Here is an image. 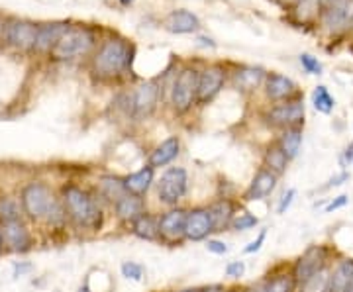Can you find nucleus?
<instances>
[{
  "mask_svg": "<svg viewBox=\"0 0 353 292\" xmlns=\"http://www.w3.org/2000/svg\"><path fill=\"white\" fill-rule=\"evenodd\" d=\"M18 200L24 218L34 228L48 231H61L69 228L59 189H55L48 180L32 178L24 182L18 191Z\"/></svg>",
  "mask_w": 353,
  "mask_h": 292,
  "instance_id": "f257e3e1",
  "label": "nucleus"
},
{
  "mask_svg": "<svg viewBox=\"0 0 353 292\" xmlns=\"http://www.w3.org/2000/svg\"><path fill=\"white\" fill-rule=\"evenodd\" d=\"M69 228L83 233H99L106 222V202L97 194L94 187L65 180L59 185Z\"/></svg>",
  "mask_w": 353,
  "mask_h": 292,
  "instance_id": "f03ea898",
  "label": "nucleus"
},
{
  "mask_svg": "<svg viewBox=\"0 0 353 292\" xmlns=\"http://www.w3.org/2000/svg\"><path fill=\"white\" fill-rule=\"evenodd\" d=\"M134 45L124 38H108L97 45L90 59V73L102 83L126 79L134 65Z\"/></svg>",
  "mask_w": 353,
  "mask_h": 292,
  "instance_id": "7ed1b4c3",
  "label": "nucleus"
},
{
  "mask_svg": "<svg viewBox=\"0 0 353 292\" xmlns=\"http://www.w3.org/2000/svg\"><path fill=\"white\" fill-rule=\"evenodd\" d=\"M163 85L159 81H145L134 90H130L126 94L120 96V108L126 114L128 120L134 122H143L148 118H152L161 102V89Z\"/></svg>",
  "mask_w": 353,
  "mask_h": 292,
  "instance_id": "20e7f679",
  "label": "nucleus"
},
{
  "mask_svg": "<svg viewBox=\"0 0 353 292\" xmlns=\"http://www.w3.org/2000/svg\"><path fill=\"white\" fill-rule=\"evenodd\" d=\"M97 50V36L87 25H69L59 41L50 51L53 61H75L81 57H87Z\"/></svg>",
  "mask_w": 353,
  "mask_h": 292,
  "instance_id": "39448f33",
  "label": "nucleus"
},
{
  "mask_svg": "<svg viewBox=\"0 0 353 292\" xmlns=\"http://www.w3.org/2000/svg\"><path fill=\"white\" fill-rule=\"evenodd\" d=\"M190 178L189 171L185 167H167L163 173L155 178L153 191H155V198L157 202L171 208V206H179L185 200V196L189 194Z\"/></svg>",
  "mask_w": 353,
  "mask_h": 292,
  "instance_id": "423d86ee",
  "label": "nucleus"
},
{
  "mask_svg": "<svg viewBox=\"0 0 353 292\" xmlns=\"http://www.w3.org/2000/svg\"><path fill=\"white\" fill-rule=\"evenodd\" d=\"M199 69L196 67H183L176 73L175 81L169 92V104L176 116L189 114L196 104L199 96Z\"/></svg>",
  "mask_w": 353,
  "mask_h": 292,
  "instance_id": "0eeeda50",
  "label": "nucleus"
},
{
  "mask_svg": "<svg viewBox=\"0 0 353 292\" xmlns=\"http://www.w3.org/2000/svg\"><path fill=\"white\" fill-rule=\"evenodd\" d=\"M304 114H306V106H304L303 96L294 98V101L277 102L273 106H269L261 114L265 126L273 127V129H289V127L304 126Z\"/></svg>",
  "mask_w": 353,
  "mask_h": 292,
  "instance_id": "6e6552de",
  "label": "nucleus"
},
{
  "mask_svg": "<svg viewBox=\"0 0 353 292\" xmlns=\"http://www.w3.org/2000/svg\"><path fill=\"white\" fill-rule=\"evenodd\" d=\"M330 255L332 249L328 245H310L303 251V255L292 263V277L296 280V289L303 286L306 280H310L320 271L330 267Z\"/></svg>",
  "mask_w": 353,
  "mask_h": 292,
  "instance_id": "1a4fd4ad",
  "label": "nucleus"
},
{
  "mask_svg": "<svg viewBox=\"0 0 353 292\" xmlns=\"http://www.w3.org/2000/svg\"><path fill=\"white\" fill-rule=\"evenodd\" d=\"M2 228V238H4V249L6 253H28L36 247L38 238H36V229L28 222V220H18L0 226Z\"/></svg>",
  "mask_w": 353,
  "mask_h": 292,
  "instance_id": "9d476101",
  "label": "nucleus"
},
{
  "mask_svg": "<svg viewBox=\"0 0 353 292\" xmlns=\"http://www.w3.org/2000/svg\"><path fill=\"white\" fill-rule=\"evenodd\" d=\"M187 206H171L159 212V236L165 245H181L187 229Z\"/></svg>",
  "mask_w": 353,
  "mask_h": 292,
  "instance_id": "9b49d317",
  "label": "nucleus"
},
{
  "mask_svg": "<svg viewBox=\"0 0 353 292\" xmlns=\"http://www.w3.org/2000/svg\"><path fill=\"white\" fill-rule=\"evenodd\" d=\"M2 39L6 45L16 51H34L36 48V36H38V24L24 20V18H10L2 25Z\"/></svg>",
  "mask_w": 353,
  "mask_h": 292,
  "instance_id": "f8f14e48",
  "label": "nucleus"
},
{
  "mask_svg": "<svg viewBox=\"0 0 353 292\" xmlns=\"http://www.w3.org/2000/svg\"><path fill=\"white\" fill-rule=\"evenodd\" d=\"M216 233L214 220L210 214L208 204L190 206L187 212V229H185V242H206Z\"/></svg>",
  "mask_w": 353,
  "mask_h": 292,
  "instance_id": "ddd939ff",
  "label": "nucleus"
},
{
  "mask_svg": "<svg viewBox=\"0 0 353 292\" xmlns=\"http://www.w3.org/2000/svg\"><path fill=\"white\" fill-rule=\"evenodd\" d=\"M228 71L224 65L214 63L204 67L199 73V96H196V104L199 106H206L214 101L216 96L222 92L224 85H226Z\"/></svg>",
  "mask_w": 353,
  "mask_h": 292,
  "instance_id": "4468645a",
  "label": "nucleus"
},
{
  "mask_svg": "<svg viewBox=\"0 0 353 292\" xmlns=\"http://www.w3.org/2000/svg\"><path fill=\"white\" fill-rule=\"evenodd\" d=\"M353 0H334L330 6L322 8V25L330 34H341L352 28Z\"/></svg>",
  "mask_w": 353,
  "mask_h": 292,
  "instance_id": "2eb2a0df",
  "label": "nucleus"
},
{
  "mask_svg": "<svg viewBox=\"0 0 353 292\" xmlns=\"http://www.w3.org/2000/svg\"><path fill=\"white\" fill-rule=\"evenodd\" d=\"M263 89L267 101H271L273 104L294 101V98H301L303 96L299 87H296V83L290 76L281 75V73H267Z\"/></svg>",
  "mask_w": 353,
  "mask_h": 292,
  "instance_id": "dca6fc26",
  "label": "nucleus"
},
{
  "mask_svg": "<svg viewBox=\"0 0 353 292\" xmlns=\"http://www.w3.org/2000/svg\"><path fill=\"white\" fill-rule=\"evenodd\" d=\"M277 185V175L261 165L257 169V173L253 175L252 182L248 185V189L241 194L240 202H259V200H265V198H269L275 192Z\"/></svg>",
  "mask_w": 353,
  "mask_h": 292,
  "instance_id": "f3484780",
  "label": "nucleus"
},
{
  "mask_svg": "<svg viewBox=\"0 0 353 292\" xmlns=\"http://www.w3.org/2000/svg\"><path fill=\"white\" fill-rule=\"evenodd\" d=\"M208 208H210V214L214 220L216 233H222V231H230L234 218L241 210V202L238 198H232V196L224 194V196H218L216 200L208 204Z\"/></svg>",
  "mask_w": 353,
  "mask_h": 292,
  "instance_id": "a211bd4d",
  "label": "nucleus"
},
{
  "mask_svg": "<svg viewBox=\"0 0 353 292\" xmlns=\"http://www.w3.org/2000/svg\"><path fill=\"white\" fill-rule=\"evenodd\" d=\"M128 231L138 238L141 242L148 243H161V236H159V214L157 212H143L134 222L128 224Z\"/></svg>",
  "mask_w": 353,
  "mask_h": 292,
  "instance_id": "6ab92c4d",
  "label": "nucleus"
},
{
  "mask_svg": "<svg viewBox=\"0 0 353 292\" xmlns=\"http://www.w3.org/2000/svg\"><path fill=\"white\" fill-rule=\"evenodd\" d=\"M112 208L114 218L128 226L130 222H134L136 218L141 216L143 212H148V198H141V196H134V194H124L122 198H118L116 202L110 206Z\"/></svg>",
  "mask_w": 353,
  "mask_h": 292,
  "instance_id": "aec40b11",
  "label": "nucleus"
},
{
  "mask_svg": "<svg viewBox=\"0 0 353 292\" xmlns=\"http://www.w3.org/2000/svg\"><path fill=\"white\" fill-rule=\"evenodd\" d=\"M179 155H181V138L179 136H169L150 152L148 165L153 167L155 171L157 169H167L169 165H173V161Z\"/></svg>",
  "mask_w": 353,
  "mask_h": 292,
  "instance_id": "412c9836",
  "label": "nucleus"
},
{
  "mask_svg": "<svg viewBox=\"0 0 353 292\" xmlns=\"http://www.w3.org/2000/svg\"><path fill=\"white\" fill-rule=\"evenodd\" d=\"M155 169L150 165L139 167L138 171L124 175V187H126L128 194H134V196H141V198H148V194L155 185Z\"/></svg>",
  "mask_w": 353,
  "mask_h": 292,
  "instance_id": "4be33fe9",
  "label": "nucleus"
},
{
  "mask_svg": "<svg viewBox=\"0 0 353 292\" xmlns=\"http://www.w3.org/2000/svg\"><path fill=\"white\" fill-rule=\"evenodd\" d=\"M165 30L176 34V36H185V34H194L201 30V20L196 14H192L187 8H179L173 10L165 18Z\"/></svg>",
  "mask_w": 353,
  "mask_h": 292,
  "instance_id": "5701e85b",
  "label": "nucleus"
},
{
  "mask_svg": "<svg viewBox=\"0 0 353 292\" xmlns=\"http://www.w3.org/2000/svg\"><path fill=\"white\" fill-rule=\"evenodd\" d=\"M94 191L106 202V206H112L118 198L128 194L126 187H124V177H118V175H101L99 180L94 182Z\"/></svg>",
  "mask_w": 353,
  "mask_h": 292,
  "instance_id": "b1692460",
  "label": "nucleus"
},
{
  "mask_svg": "<svg viewBox=\"0 0 353 292\" xmlns=\"http://www.w3.org/2000/svg\"><path fill=\"white\" fill-rule=\"evenodd\" d=\"M71 24L67 22H50V24L38 25V36H36V48L34 51L38 53H48L53 50V45L59 41V38L65 34V30Z\"/></svg>",
  "mask_w": 353,
  "mask_h": 292,
  "instance_id": "393cba45",
  "label": "nucleus"
},
{
  "mask_svg": "<svg viewBox=\"0 0 353 292\" xmlns=\"http://www.w3.org/2000/svg\"><path fill=\"white\" fill-rule=\"evenodd\" d=\"M353 280V257L340 259L330 271L328 292H350Z\"/></svg>",
  "mask_w": 353,
  "mask_h": 292,
  "instance_id": "a878e982",
  "label": "nucleus"
},
{
  "mask_svg": "<svg viewBox=\"0 0 353 292\" xmlns=\"http://www.w3.org/2000/svg\"><path fill=\"white\" fill-rule=\"evenodd\" d=\"M265 73L261 67H241L234 73V85L236 89L243 92H253L265 83Z\"/></svg>",
  "mask_w": 353,
  "mask_h": 292,
  "instance_id": "bb28decb",
  "label": "nucleus"
},
{
  "mask_svg": "<svg viewBox=\"0 0 353 292\" xmlns=\"http://www.w3.org/2000/svg\"><path fill=\"white\" fill-rule=\"evenodd\" d=\"M289 165H290V159L285 155V152L279 147L277 141H273V143H269V145L265 147V152H263L265 169L273 171L277 177H283V175L287 173Z\"/></svg>",
  "mask_w": 353,
  "mask_h": 292,
  "instance_id": "cd10ccee",
  "label": "nucleus"
},
{
  "mask_svg": "<svg viewBox=\"0 0 353 292\" xmlns=\"http://www.w3.org/2000/svg\"><path fill=\"white\" fill-rule=\"evenodd\" d=\"M303 138H304L303 126L289 127V129H283V132H281V136H279L275 141L279 143V147L285 152V155H287L290 161H292V159L301 153V147H303Z\"/></svg>",
  "mask_w": 353,
  "mask_h": 292,
  "instance_id": "c85d7f7f",
  "label": "nucleus"
},
{
  "mask_svg": "<svg viewBox=\"0 0 353 292\" xmlns=\"http://www.w3.org/2000/svg\"><path fill=\"white\" fill-rule=\"evenodd\" d=\"M24 220V212L18 200V194L10 192H0V226Z\"/></svg>",
  "mask_w": 353,
  "mask_h": 292,
  "instance_id": "c756f323",
  "label": "nucleus"
},
{
  "mask_svg": "<svg viewBox=\"0 0 353 292\" xmlns=\"http://www.w3.org/2000/svg\"><path fill=\"white\" fill-rule=\"evenodd\" d=\"M265 279V292H296V280L292 277V271L285 273H267Z\"/></svg>",
  "mask_w": 353,
  "mask_h": 292,
  "instance_id": "7c9ffc66",
  "label": "nucleus"
},
{
  "mask_svg": "<svg viewBox=\"0 0 353 292\" xmlns=\"http://www.w3.org/2000/svg\"><path fill=\"white\" fill-rule=\"evenodd\" d=\"M312 106H314L316 112L320 114H332L334 108H336V98L330 94L328 87L324 85H318L312 92Z\"/></svg>",
  "mask_w": 353,
  "mask_h": 292,
  "instance_id": "2f4dec72",
  "label": "nucleus"
},
{
  "mask_svg": "<svg viewBox=\"0 0 353 292\" xmlns=\"http://www.w3.org/2000/svg\"><path fill=\"white\" fill-rule=\"evenodd\" d=\"M330 271H332L330 267H326L324 271H320V273L314 275L312 279L306 280L303 286H299L296 292H328Z\"/></svg>",
  "mask_w": 353,
  "mask_h": 292,
  "instance_id": "473e14b6",
  "label": "nucleus"
},
{
  "mask_svg": "<svg viewBox=\"0 0 353 292\" xmlns=\"http://www.w3.org/2000/svg\"><path fill=\"white\" fill-rule=\"evenodd\" d=\"M259 226V218L255 216L253 212L250 210H240L236 218H234V222H232V228L230 231H252Z\"/></svg>",
  "mask_w": 353,
  "mask_h": 292,
  "instance_id": "72a5a7b5",
  "label": "nucleus"
},
{
  "mask_svg": "<svg viewBox=\"0 0 353 292\" xmlns=\"http://www.w3.org/2000/svg\"><path fill=\"white\" fill-rule=\"evenodd\" d=\"M120 273L122 277L128 280H134V282H141L145 277V267L138 263V261H124L120 265Z\"/></svg>",
  "mask_w": 353,
  "mask_h": 292,
  "instance_id": "f704fd0d",
  "label": "nucleus"
},
{
  "mask_svg": "<svg viewBox=\"0 0 353 292\" xmlns=\"http://www.w3.org/2000/svg\"><path fill=\"white\" fill-rule=\"evenodd\" d=\"M299 63L304 69V73H308V75H322V71H324V67L322 63L318 61V57L314 55H310V53H303L301 57H299Z\"/></svg>",
  "mask_w": 353,
  "mask_h": 292,
  "instance_id": "c9c22d12",
  "label": "nucleus"
},
{
  "mask_svg": "<svg viewBox=\"0 0 353 292\" xmlns=\"http://www.w3.org/2000/svg\"><path fill=\"white\" fill-rule=\"evenodd\" d=\"M245 261L243 259H236V261H228L224 267V275L232 280H241L245 277Z\"/></svg>",
  "mask_w": 353,
  "mask_h": 292,
  "instance_id": "e433bc0d",
  "label": "nucleus"
},
{
  "mask_svg": "<svg viewBox=\"0 0 353 292\" xmlns=\"http://www.w3.org/2000/svg\"><path fill=\"white\" fill-rule=\"evenodd\" d=\"M294 198H296V189H289V191L283 192V196L279 198L277 206H275V212H277V214H285L290 206H292Z\"/></svg>",
  "mask_w": 353,
  "mask_h": 292,
  "instance_id": "4c0bfd02",
  "label": "nucleus"
},
{
  "mask_svg": "<svg viewBox=\"0 0 353 292\" xmlns=\"http://www.w3.org/2000/svg\"><path fill=\"white\" fill-rule=\"evenodd\" d=\"M206 251L212 255H226L228 253V243L224 240H218V238H208L204 242Z\"/></svg>",
  "mask_w": 353,
  "mask_h": 292,
  "instance_id": "58836bf2",
  "label": "nucleus"
},
{
  "mask_svg": "<svg viewBox=\"0 0 353 292\" xmlns=\"http://www.w3.org/2000/svg\"><path fill=\"white\" fill-rule=\"evenodd\" d=\"M265 240H267V229H261L259 233H257V238L253 240V242H250L245 247H243V255H255L261 251V247H263Z\"/></svg>",
  "mask_w": 353,
  "mask_h": 292,
  "instance_id": "ea45409f",
  "label": "nucleus"
},
{
  "mask_svg": "<svg viewBox=\"0 0 353 292\" xmlns=\"http://www.w3.org/2000/svg\"><path fill=\"white\" fill-rule=\"evenodd\" d=\"M347 204H350V196H347V194H340V196L332 198V200L324 206V212H326V214H332V212L340 210V208L347 206Z\"/></svg>",
  "mask_w": 353,
  "mask_h": 292,
  "instance_id": "a19ab883",
  "label": "nucleus"
},
{
  "mask_svg": "<svg viewBox=\"0 0 353 292\" xmlns=\"http://www.w3.org/2000/svg\"><path fill=\"white\" fill-rule=\"evenodd\" d=\"M350 180V173L347 171H341V173H338L336 177H332L328 180V185H324L322 187V191H326V189H332V187H341L343 182H347Z\"/></svg>",
  "mask_w": 353,
  "mask_h": 292,
  "instance_id": "79ce46f5",
  "label": "nucleus"
},
{
  "mask_svg": "<svg viewBox=\"0 0 353 292\" xmlns=\"http://www.w3.org/2000/svg\"><path fill=\"white\" fill-rule=\"evenodd\" d=\"M201 292H226V284L222 282H210V284H204V286H199Z\"/></svg>",
  "mask_w": 353,
  "mask_h": 292,
  "instance_id": "37998d69",
  "label": "nucleus"
},
{
  "mask_svg": "<svg viewBox=\"0 0 353 292\" xmlns=\"http://www.w3.org/2000/svg\"><path fill=\"white\" fill-rule=\"evenodd\" d=\"M341 163L343 165H353V141L345 147V152L341 155Z\"/></svg>",
  "mask_w": 353,
  "mask_h": 292,
  "instance_id": "c03bdc74",
  "label": "nucleus"
},
{
  "mask_svg": "<svg viewBox=\"0 0 353 292\" xmlns=\"http://www.w3.org/2000/svg\"><path fill=\"white\" fill-rule=\"evenodd\" d=\"M226 292H243V286H240V284H234V286H226Z\"/></svg>",
  "mask_w": 353,
  "mask_h": 292,
  "instance_id": "a18cd8bd",
  "label": "nucleus"
},
{
  "mask_svg": "<svg viewBox=\"0 0 353 292\" xmlns=\"http://www.w3.org/2000/svg\"><path fill=\"white\" fill-rule=\"evenodd\" d=\"M6 253V249H4V238H2V228H0V257Z\"/></svg>",
  "mask_w": 353,
  "mask_h": 292,
  "instance_id": "49530a36",
  "label": "nucleus"
},
{
  "mask_svg": "<svg viewBox=\"0 0 353 292\" xmlns=\"http://www.w3.org/2000/svg\"><path fill=\"white\" fill-rule=\"evenodd\" d=\"M175 292H201L199 291V286H187V289H179Z\"/></svg>",
  "mask_w": 353,
  "mask_h": 292,
  "instance_id": "de8ad7c7",
  "label": "nucleus"
},
{
  "mask_svg": "<svg viewBox=\"0 0 353 292\" xmlns=\"http://www.w3.org/2000/svg\"><path fill=\"white\" fill-rule=\"evenodd\" d=\"M318 2H320V8H326V6H330L334 0H318Z\"/></svg>",
  "mask_w": 353,
  "mask_h": 292,
  "instance_id": "09e8293b",
  "label": "nucleus"
},
{
  "mask_svg": "<svg viewBox=\"0 0 353 292\" xmlns=\"http://www.w3.org/2000/svg\"><path fill=\"white\" fill-rule=\"evenodd\" d=\"M120 2H122L124 6H130V4H132V2H136V0H120Z\"/></svg>",
  "mask_w": 353,
  "mask_h": 292,
  "instance_id": "8fccbe9b",
  "label": "nucleus"
},
{
  "mask_svg": "<svg viewBox=\"0 0 353 292\" xmlns=\"http://www.w3.org/2000/svg\"><path fill=\"white\" fill-rule=\"evenodd\" d=\"M283 2H296V0H283Z\"/></svg>",
  "mask_w": 353,
  "mask_h": 292,
  "instance_id": "3c124183",
  "label": "nucleus"
},
{
  "mask_svg": "<svg viewBox=\"0 0 353 292\" xmlns=\"http://www.w3.org/2000/svg\"><path fill=\"white\" fill-rule=\"evenodd\" d=\"M350 292H353V280H352V286H350Z\"/></svg>",
  "mask_w": 353,
  "mask_h": 292,
  "instance_id": "603ef678",
  "label": "nucleus"
},
{
  "mask_svg": "<svg viewBox=\"0 0 353 292\" xmlns=\"http://www.w3.org/2000/svg\"><path fill=\"white\" fill-rule=\"evenodd\" d=\"M0 32H2V24H0Z\"/></svg>",
  "mask_w": 353,
  "mask_h": 292,
  "instance_id": "864d4df0",
  "label": "nucleus"
},
{
  "mask_svg": "<svg viewBox=\"0 0 353 292\" xmlns=\"http://www.w3.org/2000/svg\"><path fill=\"white\" fill-rule=\"evenodd\" d=\"M352 28H353V20H352Z\"/></svg>",
  "mask_w": 353,
  "mask_h": 292,
  "instance_id": "5fc2aeb1",
  "label": "nucleus"
}]
</instances>
